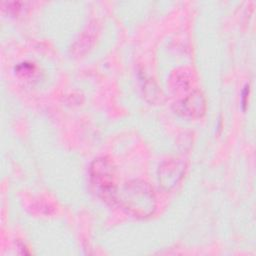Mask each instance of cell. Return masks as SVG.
<instances>
[{"mask_svg":"<svg viewBox=\"0 0 256 256\" xmlns=\"http://www.w3.org/2000/svg\"><path fill=\"white\" fill-rule=\"evenodd\" d=\"M185 170L183 162L173 159L164 162L159 167V181L165 189L174 187L181 179Z\"/></svg>","mask_w":256,"mask_h":256,"instance_id":"277c9868","label":"cell"},{"mask_svg":"<svg viewBox=\"0 0 256 256\" xmlns=\"http://www.w3.org/2000/svg\"><path fill=\"white\" fill-rule=\"evenodd\" d=\"M192 75L187 71H176L171 77V90L175 94H184L173 106L177 113L186 117H199L205 111V101L198 89L191 88Z\"/></svg>","mask_w":256,"mask_h":256,"instance_id":"7a4b0ae2","label":"cell"},{"mask_svg":"<svg viewBox=\"0 0 256 256\" xmlns=\"http://www.w3.org/2000/svg\"><path fill=\"white\" fill-rule=\"evenodd\" d=\"M114 203L136 217H148L156 208L153 189L145 182L133 180L126 183L120 190L116 189Z\"/></svg>","mask_w":256,"mask_h":256,"instance_id":"6da1fadb","label":"cell"},{"mask_svg":"<svg viewBox=\"0 0 256 256\" xmlns=\"http://www.w3.org/2000/svg\"><path fill=\"white\" fill-rule=\"evenodd\" d=\"M248 94H249V86L246 85L245 89L243 90L242 92V106H243V109L245 110L246 108V105H247V102H248Z\"/></svg>","mask_w":256,"mask_h":256,"instance_id":"5b68a950","label":"cell"},{"mask_svg":"<svg viewBox=\"0 0 256 256\" xmlns=\"http://www.w3.org/2000/svg\"><path fill=\"white\" fill-rule=\"evenodd\" d=\"M91 179L98 193L105 201L114 203L116 187L113 181V167L106 158L95 160L91 166Z\"/></svg>","mask_w":256,"mask_h":256,"instance_id":"3957f363","label":"cell"}]
</instances>
